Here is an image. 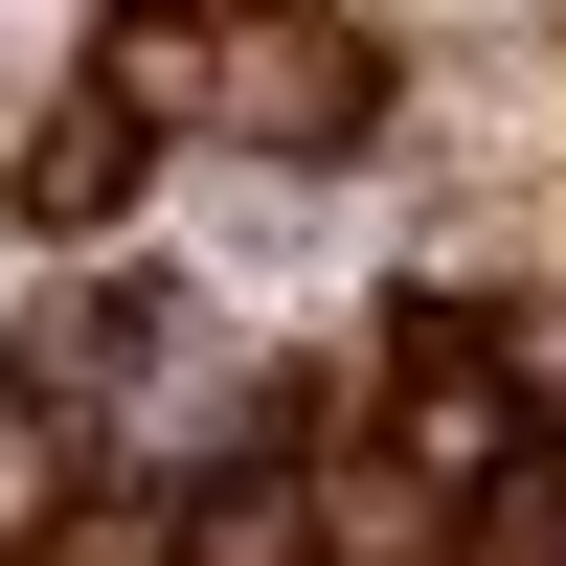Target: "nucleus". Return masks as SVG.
<instances>
[{"label": "nucleus", "instance_id": "1", "mask_svg": "<svg viewBox=\"0 0 566 566\" xmlns=\"http://www.w3.org/2000/svg\"><path fill=\"white\" fill-rule=\"evenodd\" d=\"M136 114H205V136H250V159H340L363 114H386V45H340V0H250V23H205V45H136Z\"/></svg>", "mask_w": 566, "mask_h": 566}, {"label": "nucleus", "instance_id": "2", "mask_svg": "<svg viewBox=\"0 0 566 566\" xmlns=\"http://www.w3.org/2000/svg\"><path fill=\"white\" fill-rule=\"evenodd\" d=\"M499 453H522V408H499V340L431 295V317H408V476H453V499H476Z\"/></svg>", "mask_w": 566, "mask_h": 566}, {"label": "nucleus", "instance_id": "3", "mask_svg": "<svg viewBox=\"0 0 566 566\" xmlns=\"http://www.w3.org/2000/svg\"><path fill=\"white\" fill-rule=\"evenodd\" d=\"M136 136H159L136 91H69V114L0 159V205H23V227H114V205H136Z\"/></svg>", "mask_w": 566, "mask_h": 566}, {"label": "nucleus", "instance_id": "4", "mask_svg": "<svg viewBox=\"0 0 566 566\" xmlns=\"http://www.w3.org/2000/svg\"><path fill=\"white\" fill-rule=\"evenodd\" d=\"M453 566H566V431H544V453H499V476L453 499Z\"/></svg>", "mask_w": 566, "mask_h": 566}, {"label": "nucleus", "instance_id": "5", "mask_svg": "<svg viewBox=\"0 0 566 566\" xmlns=\"http://www.w3.org/2000/svg\"><path fill=\"white\" fill-rule=\"evenodd\" d=\"M45 476H69V453H45V408H0V544H45Z\"/></svg>", "mask_w": 566, "mask_h": 566}, {"label": "nucleus", "instance_id": "6", "mask_svg": "<svg viewBox=\"0 0 566 566\" xmlns=\"http://www.w3.org/2000/svg\"><path fill=\"white\" fill-rule=\"evenodd\" d=\"M45 566H181V544H159V522H69Z\"/></svg>", "mask_w": 566, "mask_h": 566}]
</instances>
